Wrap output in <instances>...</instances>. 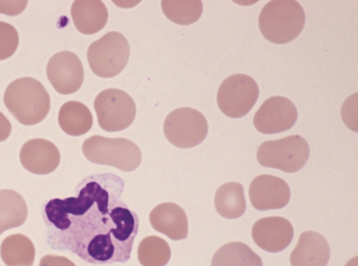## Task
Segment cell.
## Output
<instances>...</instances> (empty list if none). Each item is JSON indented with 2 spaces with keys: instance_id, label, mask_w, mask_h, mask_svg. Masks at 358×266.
<instances>
[{
  "instance_id": "6da1fadb",
  "label": "cell",
  "mask_w": 358,
  "mask_h": 266,
  "mask_svg": "<svg viewBox=\"0 0 358 266\" xmlns=\"http://www.w3.org/2000/svg\"><path fill=\"white\" fill-rule=\"evenodd\" d=\"M124 181L113 174L85 178L77 197L55 198L48 220L68 232L64 248L92 264L126 262L138 234V215L122 200Z\"/></svg>"
},
{
  "instance_id": "7a4b0ae2",
  "label": "cell",
  "mask_w": 358,
  "mask_h": 266,
  "mask_svg": "<svg viewBox=\"0 0 358 266\" xmlns=\"http://www.w3.org/2000/svg\"><path fill=\"white\" fill-rule=\"evenodd\" d=\"M3 102L9 112L24 125L40 122L50 108L48 92L40 81L31 77L11 82L5 90Z\"/></svg>"
},
{
  "instance_id": "3957f363",
  "label": "cell",
  "mask_w": 358,
  "mask_h": 266,
  "mask_svg": "<svg viewBox=\"0 0 358 266\" xmlns=\"http://www.w3.org/2000/svg\"><path fill=\"white\" fill-rule=\"evenodd\" d=\"M305 19L304 10L298 1L272 0L262 9L258 24L266 39L275 44H285L300 34Z\"/></svg>"
},
{
  "instance_id": "277c9868",
  "label": "cell",
  "mask_w": 358,
  "mask_h": 266,
  "mask_svg": "<svg viewBox=\"0 0 358 266\" xmlns=\"http://www.w3.org/2000/svg\"><path fill=\"white\" fill-rule=\"evenodd\" d=\"M82 150L89 161L125 172L137 169L142 160L138 146L132 141L121 137L92 136L84 141Z\"/></svg>"
},
{
  "instance_id": "5b68a950",
  "label": "cell",
  "mask_w": 358,
  "mask_h": 266,
  "mask_svg": "<svg viewBox=\"0 0 358 266\" xmlns=\"http://www.w3.org/2000/svg\"><path fill=\"white\" fill-rule=\"evenodd\" d=\"M309 155L310 148L307 141L298 134L264 141L257 152L259 164L286 173H294L302 169Z\"/></svg>"
},
{
  "instance_id": "8992f818",
  "label": "cell",
  "mask_w": 358,
  "mask_h": 266,
  "mask_svg": "<svg viewBox=\"0 0 358 266\" xmlns=\"http://www.w3.org/2000/svg\"><path fill=\"white\" fill-rule=\"evenodd\" d=\"M130 55V47L120 32L110 31L92 42L87 52L92 72L102 78L118 75L126 66Z\"/></svg>"
},
{
  "instance_id": "52a82bcc",
  "label": "cell",
  "mask_w": 358,
  "mask_h": 266,
  "mask_svg": "<svg viewBox=\"0 0 358 266\" xmlns=\"http://www.w3.org/2000/svg\"><path fill=\"white\" fill-rule=\"evenodd\" d=\"M94 107L100 127L109 132L127 129L136 117L134 99L128 93L117 88L101 92L94 99Z\"/></svg>"
},
{
  "instance_id": "ba28073f",
  "label": "cell",
  "mask_w": 358,
  "mask_h": 266,
  "mask_svg": "<svg viewBox=\"0 0 358 266\" xmlns=\"http://www.w3.org/2000/svg\"><path fill=\"white\" fill-rule=\"evenodd\" d=\"M163 130L171 144L180 148H189L205 139L208 126L201 112L192 108L182 107L173 110L166 116Z\"/></svg>"
},
{
  "instance_id": "9c48e42d",
  "label": "cell",
  "mask_w": 358,
  "mask_h": 266,
  "mask_svg": "<svg viewBox=\"0 0 358 266\" xmlns=\"http://www.w3.org/2000/svg\"><path fill=\"white\" fill-rule=\"evenodd\" d=\"M259 93V87L253 78L245 74H234L220 85L217 93V105L227 116L241 118L254 106Z\"/></svg>"
},
{
  "instance_id": "30bf717a",
  "label": "cell",
  "mask_w": 358,
  "mask_h": 266,
  "mask_svg": "<svg viewBox=\"0 0 358 266\" xmlns=\"http://www.w3.org/2000/svg\"><path fill=\"white\" fill-rule=\"evenodd\" d=\"M297 117L296 108L289 99L274 96L262 103L254 115L253 124L258 132L272 134L289 130Z\"/></svg>"
},
{
  "instance_id": "8fae6325",
  "label": "cell",
  "mask_w": 358,
  "mask_h": 266,
  "mask_svg": "<svg viewBox=\"0 0 358 266\" xmlns=\"http://www.w3.org/2000/svg\"><path fill=\"white\" fill-rule=\"evenodd\" d=\"M46 75L54 89L62 94L76 92L84 80L81 61L70 51H62L52 55L47 64Z\"/></svg>"
},
{
  "instance_id": "7c38bea8",
  "label": "cell",
  "mask_w": 358,
  "mask_h": 266,
  "mask_svg": "<svg viewBox=\"0 0 358 266\" xmlns=\"http://www.w3.org/2000/svg\"><path fill=\"white\" fill-rule=\"evenodd\" d=\"M290 196L287 183L270 174L256 176L249 186L250 203L259 211L282 209L288 204Z\"/></svg>"
},
{
  "instance_id": "4fadbf2b",
  "label": "cell",
  "mask_w": 358,
  "mask_h": 266,
  "mask_svg": "<svg viewBox=\"0 0 358 266\" xmlns=\"http://www.w3.org/2000/svg\"><path fill=\"white\" fill-rule=\"evenodd\" d=\"M251 234L259 248L267 252L278 253L285 249L292 241L294 228L285 218L264 217L254 223Z\"/></svg>"
},
{
  "instance_id": "5bb4252c",
  "label": "cell",
  "mask_w": 358,
  "mask_h": 266,
  "mask_svg": "<svg viewBox=\"0 0 358 266\" xmlns=\"http://www.w3.org/2000/svg\"><path fill=\"white\" fill-rule=\"evenodd\" d=\"M20 160L27 171L35 174H47L58 167L60 153L52 142L36 138L27 141L22 146Z\"/></svg>"
},
{
  "instance_id": "9a60e30c",
  "label": "cell",
  "mask_w": 358,
  "mask_h": 266,
  "mask_svg": "<svg viewBox=\"0 0 358 266\" xmlns=\"http://www.w3.org/2000/svg\"><path fill=\"white\" fill-rule=\"evenodd\" d=\"M154 230L175 241L186 239L188 220L185 211L173 202H163L157 205L149 215Z\"/></svg>"
},
{
  "instance_id": "2e32d148",
  "label": "cell",
  "mask_w": 358,
  "mask_h": 266,
  "mask_svg": "<svg viewBox=\"0 0 358 266\" xmlns=\"http://www.w3.org/2000/svg\"><path fill=\"white\" fill-rule=\"evenodd\" d=\"M330 248L326 239L315 231L302 232L289 256L292 266H326Z\"/></svg>"
},
{
  "instance_id": "e0dca14e",
  "label": "cell",
  "mask_w": 358,
  "mask_h": 266,
  "mask_svg": "<svg viewBox=\"0 0 358 266\" xmlns=\"http://www.w3.org/2000/svg\"><path fill=\"white\" fill-rule=\"evenodd\" d=\"M71 14L76 28L84 34H94L102 29L108 18L105 4L99 0L74 1Z\"/></svg>"
},
{
  "instance_id": "ac0fdd59",
  "label": "cell",
  "mask_w": 358,
  "mask_h": 266,
  "mask_svg": "<svg viewBox=\"0 0 358 266\" xmlns=\"http://www.w3.org/2000/svg\"><path fill=\"white\" fill-rule=\"evenodd\" d=\"M217 212L227 219L241 217L246 210V202L242 184L227 182L220 186L214 197Z\"/></svg>"
},
{
  "instance_id": "d6986e66",
  "label": "cell",
  "mask_w": 358,
  "mask_h": 266,
  "mask_svg": "<svg viewBox=\"0 0 358 266\" xmlns=\"http://www.w3.org/2000/svg\"><path fill=\"white\" fill-rule=\"evenodd\" d=\"M58 122L65 133L76 136L87 133L92 128L93 118L91 111L84 104L69 101L61 106Z\"/></svg>"
},
{
  "instance_id": "ffe728a7",
  "label": "cell",
  "mask_w": 358,
  "mask_h": 266,
  "mask_svg": "<svg viewBox=\"0 0 358 266\" xmlns=\"http://www.w3.org/2000/svg\"><path fill=\"white\" fill-rule=\"evenodd\" d=\"M27 214L26 202L20 194L10 189L0 190V234L8 229L21 226Z\"/></svg>"
},
{
  "instance_id": "44dd1931",
  "label": "cell",
  "mask_w": 358,
  "mask_h": 266,
  "mask_svg": "<svg viewBox=\"0 0 358 266\" xmlns=\"http://www.w3.org/2000/svg\"><path fill=\"white\" fill-rule=\"evenodd\" d=\"M2 260L7 266H32L35 248L31 240L22 234L5 238L0 247Z\"/></svg>"
},
{
  "instance_id": "7402d4cb",
  "label": "cell",
  "mask_w": 358,
  "mask_h": 266,
  "mask_svg": "<svg viewBox=\"0 0 358 266\" xmlns=\"http://www.w3.org/2000/svg\"><path fill=\"white\" fill-rule=\"evenodd\" d=\"M210 266H263V263L259 255L246 244L232 241L216 251Z\"/></svg>"
},
{
  "instance_id": "603a6c76",
  "label": "cell",
  "mask_w": 358,
  "mask_h": 266,
  "mask_svg": "<svg viewBox=\"0 0 358 266\" xmlns=\"http://www.w3.org/2000/svg\"><path fill=\"white\" fill-rule=\"evenodd\" d=\"M171 248L164 239L150 235L139 243L137 256L142 266H165L171 258Z\"/></svg>"
},
{
  "instance_id": "cb8c5ba5",
  "label": "cell",
  "mask_w": 358,
  "mask_h": 266,
  "mask_svg": "<svg viewBox=\"0 0 358 266\" xmlns=\"http://www.w3.org/2000/svg\"><path fill=\"white\" fill-rule=\"evenodd\" d=\"M162 9L165 16L174 23L189 25L199 19L203 4L199 0H163Z\"/></svg>"
},
{
  "instance_id": "d4e9b609",
  "label": "cell",
  "mask_w": 358,
  "mask_h": 266,
  "mask_svg": "<svg viewBox=\"0 0 358 266\" xmlns=\"http://www.w3.org/2000/svg\"><path fill=\"white\" fill-rule=\"evenodd\" d=\"M19 44V36L11 24L0 21V60L11 57Z\"/></svg>"
},
{
  "instance_id": "484cf974",
  "label": "cell",
  "mask_w": 358,
  "mask_h": 266,
  "mask_svg": "<svg viewBox=\"0 0 358 266\" xmlns=\"http://www.w3.org/2000/svg\"><path fill=\"white\" fill-rule=\"evenodd\" d=\"M27 1H0V13L17 15L26 8Z\"/></svg>"
},
{
  "instance_id": "4316f807",
  "label": "cell",
  "mask_w": 358,
  "mask_h": 266,
  "mask_svg": "<svg viewBox=\"0 0 358 266\" xmlns=\"http://www.w3.org/2000/svg\"><path fill=\"white\" fill-rule=\"evenodd\" d=\"M39 266H76L71 260L64 256L47 255L43 256Z\"/></svg>"
},
{
  "instance_id": "83f0119b",
  "label": "cell",
  "mask_w": 358,
  "mask_h": 266,
  "mask_svg": "<svg viewBox=\"0 0 358 266\" xmlns=\"http://www.w3.org/2000/svg\"><path fill=\"white\" fill-rule=\"evenodd\" d=\"M11 129L10 121L0 112V142L5 141L9 136Z\"/></svg>"
},
{
  "instance_id": "f1b7e54d",
  "label": "cell",
  "mask_w": 358,
  "mask_h": 266,
  "mask_svg": "<svg viewBox=\"0 0 358 266\" xmlns=\"http://www.w3.org/2000/svg\"><path fill=\"white\" fill-rule=\"evenodd\" d=\"M357 257L355 256V258L350 260V261L345 265V266H357Z\"/></svg>"
}]
</instances>
